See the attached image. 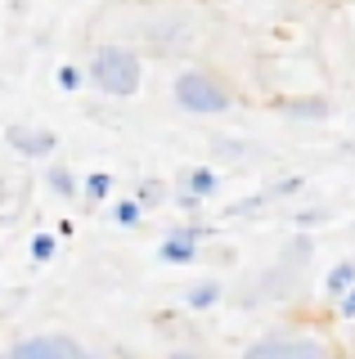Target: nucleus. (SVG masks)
Returning a JSON list of instances; mask_svg holds the SVG:
<instances>
[{
    "mask_svg": "<svg viewBox=\"0 0 355 359\" xmlns=\"http://www.w3.org/2000/svg\"><path fill=\"white\" fill-rule=\"evenodd\" d=\"M86 72H91V86L99 95H108V99H130V95H140V86H144L140 50H130V45H121V41L95 45Z\"/></svg>",
    "mask_w": 355,
    "mask_h": 359,
    "instance_id": "nucleus-1",
    "label": "nucleus"
},
{
    "mask_svg": "<svg viewBox=\"0 0 355 359\" xmlns=\"http://www.w3.org/2000/svg\"><path fill=\"white\" fill-rule=\"evenodd\" d=\"M171 99L175 108L194 112V117H216V112L234 108V86L216 76L212 67H180L171 76Z\"/></svg>",
    "mask_w": 355,
    "mask_h": 359,
    "instance_id": "nucleus-2",
    "label": "nucleus"
},
{
    "mask_svg": "<svg viewBox=\"0 0 355 359\" xmlns=\"http://www.w3.org/2000/svg\"><path fill=\"white\" fill-rule=\"evenodd\" d=\"M243 359H337V346L319 332H270L243 346Z\"/></svg>",
    "mask_w": 355,
    "mask_h": 359,
    "instance_id": "nucleus-3",
    "label": "nucleus"
},
{
    "mask_svg": "<svg viewBox=\"0 0 355 359\" xmlns=\"http://www.w3.org/2000/svg\"><path fill=\"white\" fill-rule=\"evenodd\" d=\"M144 45H149V54H158V59H175V54H185L194 45V22L185 14L153 18L149 27H144Z\"/></svg>",
    "mask_w": 355,
    "mask_h": 359,
    "instance_id": "nucleus-4",
    "label": "nucleus"
},
{
    "mask_svg": "<svg viewBox=\"0 0 355 359\" xmlns=\"http://www.w3.org/2000/svg\"><path fill=\"white\" fill-rule=\"evenodd\" d=\"M207 238H212V224L185 220V224H175V229L162 238L158 261H162V265H194V261H198V243H207Z\"/></svg>",
    "mask_w": 355,
    "mask_h": 359,
    "instance_id": "nucleus-5",
    "label": "nucleus"
},
{
    "mask_svg": "<svg viewBox=\"0 0 355 359\" xmlns=\"http://www.w3.org/2000/svg\"><path fill=\"white\" fill-rule=\"evenodd\" d=\"M5 144L14 153L32 157V162H46V157H54V149H59V135L46 130V126H27V121H14V126H5Z\"/></svg>",
    "mask_w": 355,
    "mask_h": 359,
    "instance_id": "nucleus-6",
    "label": "nucleus"
},
{
    "mask_svg": "<svg viewBox=\"0 0 355 359\" xmlns=\"http://www.w3.org/2000/svg\"><path fill=\"white\" fill-rule=\"evenodd\" d=\"M9 359H68V332L18 337V341L9 346Z\"/></svg>",
    "mask_w": 355,
    "mask_h": 359,
    "instance_id": "nucleus-7",
    "label": "nucleus"
},
{
    "mask_svg": "<svg viewBox=\"0 0 355 359\" xmlns=\"http://www.w3.org/2000/svg\"><path fill=\"white\" fill-rule=\"evenodd\" d=\"M279 112L288 121H328L333 117V99H324V95H288V99H279Z\"/></svg>",
    "mask_w": 355,
    "mask_h": 359,
    "instance_id": "nucleus-8",
    "label": "nucleus"
},
{
    "mask_svg": "<svg viewBox=\"0 0 355 359\" xmlns=\"http://www.w3.org/2000/svg\"><path fill=\"white\" fill-rule=\"evenodd\" d=\"M220 171L216 166H189V171H180V180H175V189H185V194H194L198 202H212L220 194Z\"/></svg>",
    "mask_w": 355,
    "mask_h": 359,
    "instance_id": "nucleus-9",
    "label": "nucleus"
},
{
    "mask_svg": "<svg viewBox=\"0 0 355 359\" xmlns=\"http://www.w3.org/2000/svg\"><path fill=\"white\" fill-rule=\"evenodd\" d=\"M347 292H355V256L328 265V274H324V301H328V306H337Z\"/></svg>",
    "mask_w": 355,
    "mask_h": 359,
    "instance_id": "nucleus-10",
    "label": "nucleus"
},
{
    "mask_svg": "<svg viewBox=\"0 0 355 359\" xmlns=\"http://www.w3.org/2000/svg\"><path fill=\"white\" fill-rule=\"evenodd\" d=\"M220 297H225V287H220V278H198V283L185 287V310H216Z\"/></svg>",
    "mask_w": 355,
    "mask_h": 359,
    "instance_id": "nucleus-11",
    "label": "nucleus"
},
{
    "mask_svg": "<svg viewBox=\"0 0 355 359\" xmlns=\"http://www.w3.org/2000/svg\"><path fill=\"white\" fill-rule=\"evenodd\" d=\"M46 189L54 198H76V194H86V180H76L72 166L54 162V166H46Z\"/></svg>",
    "mask_w": 355,
    "mask_h": 359,
    "instance_id": "nucleus-12",
    "label": "nucleus"
},
{
    "mask_svg": "<svg viewBox=\"0 0 355 359\" xmlns=\"http://www.w3.org/2000/svg\"><path fill=\"white\" fill-rule=\"evenodd\" d=\"M130 198H135L144 211H158L162 202H166V180H158V175L140 180V184H135V194H130Z\"/></svg>",
    "mask_w": 355,
    "mask_h": 359,
    "instance_id": "nucleus-13",
    "label": "nucleus"
},
{
    "mask_svg": "<svg viewBox=\"0 0 355 359\" xmlns=\"http://www.w3.org/2000/svg\"><path fill=\"white\" fill-rule=\"evenodd\" d=\"M144 216H149V211H144L135 198H117L113 202V224H117V229H140Z\"/></svg>",
    "mask_w": 355,
    "mask_h": 359,
    "instance_id": "nucleus-14",
    "label": "nucleus"
},
{
    "mask_svg": "<svg viewBox=\"0 0 355 359\" xmlns=\"http://www.w3.org/2000/svg\"><path fill=\"white\" fill-rule=\"evenodd\" d=\"M54 81H59L63 95H76L81 86H91V72H86V67H76V63H59V67H54Z\"/></svg>",
    "mask_w": 355,
    "mask_h": 359,
    "instance_id": "nucleus-15",
    "label": "nucleus"
},
{
    "mask_svg": "<svg viewBox=\"0 0 355 359\" xmlns=\"http://www.w3.org/2000/svg\"><path fill=\"white\" fill-rule=\"evenodd\" d=\"M81 180H86V207H99V202L113 194V171H91Z\"/></svg>",
    "mask_w": 355,
    "mask_h": 359,
    "instance_id": "nucleus-16",
    "label": "nucleus"
},
{
    "mask_svg": "<svg viewBox=\"0 0 355 359\" xmlns=\"http://www.w3.org/2000/svg\"><path fill=\"white\" fill-rule=\"evenodd\" d=\"M310 252H315L310 233H293V243L283 247V265H288V269H302V265L310 261Z\"/></svg>",
    "mask_w": 355,
    "mask_h": 359,
    "instance_id": "nucleus-17",
    "label": "nucleus"
},
{
    "mask_svg": "<svg viewBox=\"0 0 355 359\" xmlns=\"http://www.w3.org/2000/svg\"><path fill=\"white\" fill-rule=\"evenodd\" d=\"M27 252H32V261H36V265H46V261H54V252H59V233H50V229L32 233Z\"/></svg>",
    "mask_w": 355,
    "mask_h": 359,
    "instance_id": "nucleus-18",
    "label": "nucleus"
},
{
    "mask_svg": "<svg viewBox=\"0 0 355 359\" xmlns=\"http://www.w3.org/2000/svg\"><path fill=\"white\" fill-rule=\"evenodd\" d=\"M328 216H333L328 207H302V211H293V229H297V233L319 229V224H328Z\"/></svg>",
    "mask_w": 355,
    "mask_h": 359,
    "instance_id": "nucleus-19",
    "label": "nucleus"
},
{
    "mask_svg": "<svg viewBox=\"0 0 355 359\" xmlns=\"http://www.w3.org/2000/svg\"><path fill=\"white\" fill-rule=\"evenodd\" d=\"M302 189H306V180H302V175H279L270 189H265V194H270V198H297Z\"/></svg>",
    "mask_w": 355,
    "mask_h": 359,
    "instance_id": "nucleus-20",
    "label": "nucleus"
},
{
    "mask_svg": "<svg viewBox=\"0 0 355 359\" xmlns=\"http://www.w3.org/2000/svg\"><path fill=\"white\" fill-rule=\"evenodd\" d=\"M333 314H337L342 323H355V292H347V297H342L337 306H333Z\"/></svg>",
    "mask_w": 355,
    "mask_h": 359,
    "instance_id": "nucleus-21",
    "label": "nucleus"
},
{
    "mask_svg": "<svg viewBox=\"0 0 355 359\" xmlns=\"http://www.w3.org/2000/svg\"><path fill=\"white\" fill-rule=\"evenodd\" d=\"M175 207H180L185 216H198V211H203V202H198L194 194H185V189H175Z\"/></svg>",
    "mask_w": 355,
    "mask_h": 359,
    "instance_id": "nucleus-22",
    "label": "nucleus"
},
{
    "mask_svg": "<svg viewBox=\"0 0 355 359\" xmlns=\"http://www.w3.org/2000/svg\"><path fill=\"white\" fill-rule=\"evenodd\" d=\"M68 359H99V355H95V351H86L76 337H68Z\"/></svg>",
    "mask_w": 355,
    "mask_h": 359,
    "instance_id": "nucleus-23",
    "label": "nucleus"
},
{
    "mask_svg": "<svg viewBox=\"0 0 355 359\" xmlns=\"http://www.w3.org/2000/svg\"><path fill=\"white\" fill-rule=\"evenodd\" d=\"M166 359H203V355H198V351H171Z\"/></svg>",
    "mask_w": 355,
    "mask_h": 359,
    "instance_id": "nucleus-24",
    "label": "nucleus"
},
{
    "mask_svg": "<svg viewBox=\"0 0 355 359\" xmlns=\"http://www.w3.org/2000/svg\"><path fill=\"white\" fill-rule=\"evenodd\" d=\"M0 359H9V351H0Z\"/></svg>",
    "mask_w": 355,
    "mask_h": 359,
    "instance_id": "nucleus-25",
    "label": "nucleus"
},
{
    "mask_svg": "<svg viewBox=\"0 0 355 359\" xmlns=\"http://www.w3.org/2000/svg\"><path fill=\"white\" fill-rule=\"evenodd\" d=\"M347 153H355V144H351V149H347Z\"/></svg>",
    "mask_w": 355,
    "mask_h": 359,
    "instance_id": "nucleus-26",
    "label": "nucleus"
},
{
    "mask_svg": "<svg viewBox=\"0 0 355 359\" xmlns=\"http://www.w3.org/2000/svg\"><path fill=\"white\" fill-rule=\"evenodd\" d=\"M347 5H355V0H347Z\"/></svg>",
    "mask_w": 355,
    "mask_h": 359,
    "instance_id": "nucleus-27",
    "label": "nucleus"
}]
</instances>
